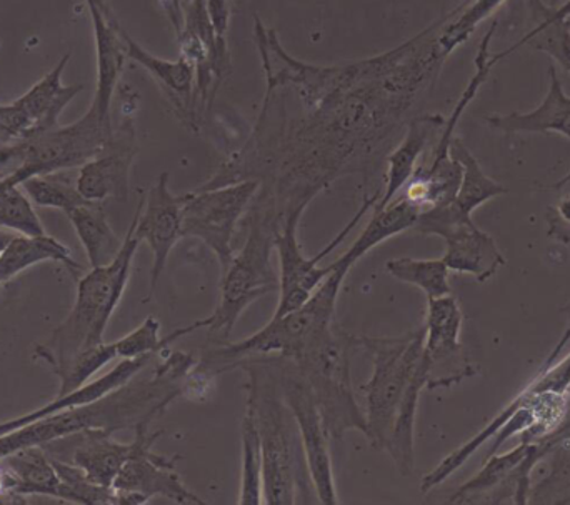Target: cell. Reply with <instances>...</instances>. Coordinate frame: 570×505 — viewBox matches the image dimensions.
<instances>
[{"label": "cell", "mask_w": 570, "mask_h": 505, "mask_svg": "<svg viewBox=\"0 0 570 505\" xmlns=\"http://www.w3.org/2000/svg\"><path fill=\"white\" fill-rule=\"evenodd\" d=\"M256 42L267 82L294 89L304 113L288 120L264 103L246 146L203 189L257 180L254 202L283 220L295 210L305 212L342 176H368L387 152L405 110L445 60L429 27L392 52L347 66L294 59L261 20Z\"/></svg>", "instance_id": "6da1fadb"}, {"label": "cell", "mask_w": 570, "mask_h": 505, "mask_svg": "<svg viewBox=\"0 0 570 505\" xmlns=\"http://www.w3.org/2000/svg\"><path fill=\"white\" fill-rule=\"evenodd\" d=\"M180 380L173 374L154 369L153 376L136 379L114 390L109 396L77 409L63 410L27 424L20 429L0 436V459L27 449L72 436L86 429H102L116 434L150 426L156 417L180 397Z\"/></svg>", "instance_id": "7a4b0ae2"}, {"label": "cell", "mask_w": 570, "mask_h": 505, "mask_svg": "<svg viewBox=\"0 0 570 505\" xmlns=\"http://www.w3.org/2000/svg\"><path fill=\"white\" fill-rule=\"evenodd\" d=\"M237 369L246 370L247 399L256 409L257 426L263 449V504H302L308 496V481H302L307 467H298L301 447L295 420L281 390L279 373L271 356H256L243 360ZM312 486V484H311Z\"/></svg>", "instance_id": "3957f363"}, {"label": "cell", "mask_w": 570, "mask_h": 505, "mask_svg": "<svg viewBox=\"0 0 570 505\" xmlns=\"http://www.w3.org/2000/svg\"><path fill=\"white\" fill-rule=\"evenodd\" d=\"M283 226L284 220L276 214L250 204L247 210L249 234L243 250L234 256L233 263L223 273L220 300L216 310L206 319L174 330L166 337L167 343H176L180 337L200 329L209 330L210 337L217 343H226L247 307L276 290L279 293V269L274 267L273 259L276 237Z\"/></svg>", "instance_id": "277c9868"}, {"label": "cell", "mask_w": 570, "mask_h": 505, "mask_svg": "<svg viewBox=\"0 0 570 505\" xmlns=\"http://www.w3.org/2000/svg\"><path fill=\"white\" fill-rule=\"evenodd\" d=\"M136 219L127 230L122 249L112 263L94 267L77 280V297L69 316L56 327L46 344L36 347V354L49 364L53 374L76 359L79 354L104 343L110 317L116 313L129 284L132 260L139 249Z\"/></svg>", "instance_id": "5b68a950"}, {"label": "cell", "mask_w": 570, "mask_h": 505, "mask_svg": "<svg viewBox=\"0 0 570 505\" xmlns=\"http://www.w3.org/2000/svg\"><path fill=\"white\" fill-rule=\"evenodd\" d=\"M332 264L334 270L331 276L301 309L273 317L267 326L247 339L209 350L199 359L197 367L210 376H216L226 370L237 369V366L249 357L279 356L284 359H295L318 329L335 323V307L345 277L352 267L347 266L342 257Z\"/></svg>", "instance_id": "8992f818"}, {"label": "cell", "mask_w": 570, "mask_h": 505, "mask_svg": "<svg viewBox=\"0 0 570 505\" xmlns=\"http://www.w3.org/2000/svg\"><path fill=\"white\" fill-rule=\"evenodd\" d=\"M352 349L354 336L332 323L318 329L301 354L292 359L314 394L331 440H341L351 430L364 436L367 433L365 414L352 389Z\"/></svg>", "instance_id": "52a82bcc"}, {"label": "cell", "mask_w": 570, "mask_h": 505, "mask_svg": "<svg viewBox=\"0 0 570 505\" xmlns=\"http://www.w3.org/2000/svg\"><path fill=\"white\" fill-rule=\"evenodd\" d=\"M425 329L395 337L354 336V349L372 363V376L361 387L365 396L368 443L385 450L402 397L417 370L424 350Z\"/></svg>", "instance_id": "ba28073f"}, {"label": "cell", "mask_w": 570, "mask_h": 505, "mask_svg": "<svg viewBox=\"0 0 570 505\" xmlns=\"http://www.w3.org/2000/svg\"><path fill=\"white\" fill-rule=\"evenodd\" d=\"M112 133L110 116L90 103L89 110L77 122L59 123L32 139L19 140L22 167L13 176L0 180V187H17L33 176L79 169L106 147Z\"/></svg>", "instance_id": "9c48e42d"}, {"label": "cell", "mask_w": 570, "mask_h": 505, "mask_svg": "<svg viewBox=\"0 0 570 505\" xmlns=\"http://www.w3.org/2000/svg\"><path fill=\"white\" fill-rule=\"evenodd\" d=\"M259 190L257 180H243L184 196L183 236L203 240L219 260L220 270L233 263V239Z\"/></svg>", "instance_id": "30bf717a"}, {"label": "cell", "mask_w": 570, "mask_h": 505, "mask_svg": "<svg viewBox=\"0 0 570 505\" xmlns=\"http://www.w3.org/2000/svg\"><path fill=\"white\" fill-rule=\"evenodd\" d=\"M377 200L379 194L371 197L365 196L364 202L358 207L354 217L348 220L347 226L321 253L312 257L302 253L301 242H298V224H301L304 212L295 210L285 217L283 229L276 237V254L279 259V303H277V309L273 317L301 309L314 296L315 290L334 270V264L322 267L321 260L344 242L345 237L361 222L364 214L372 209Z\"/></svg>", "instance_id": "8fae6325"}, {"label": "cell", "mask_w": 570, "mask_h": 505, "mask_svg": "<svg viewBox=\"0 0 570 505\" xmlns=\"http://www.w3.org/2000/svg\"><path fill=\"white\" fill-rule=\"evenodd\" d=\"M279 373L281 390L301 439L302 456L307 467L308 479L314 487L318 504L337 505L334 469L328 453V434L322 420L321 410L315 403L311 387L295 369L294 363L284 357L271 356Z\"/></svg>", "instance_id": "7c38bea8"}, {"label": "cell", "mask_w": 570, "mask_h": 505, "mask_svg": "<svg viewBox=\"0 0 570 505\" xmlns=\"http://www.w3.org/2000/svg\"><path fill=\"white\" fill-rule=\"evenodd\" d=\"M414 229L425 236L442 237L445 242L442 259L449 270L474 276L478 283L491 279L508 263L494 237L479 229L472 217L459 212L452 202L424 210Z\"/></svg>", "instance_id": "4fadbf2b"}, {"label": "cell", "mask_w": 570, "mask_h": 505, "mask_svg": "<svg viewBox=\"0 0 570 505\" xmlns=\"http://www.w3.org/2000/svg\"><path fill=\"white\" fill-rule=\"evenodd\" d=\"M132 456L114 481L119 505H142L154 497H166L176 504L204 505L206 501L194 494L177 474L179 457L160 456L153 447L163 436V430L149 433V426L137 427Z\"/></svg>", "instance_id": "5bb4252c"}, {"label": "cell", "mask_w": 570, "mask_h": 505, "mask_svg": "<svg viewBox=\"0 0 570 505\" xmlns=\"http://www.w3.org/2000/svg\"><path fill=\"white\" fill-rule=\"evenodd\" d=\"M424 364L425 389H442L474 376L461 344L462 310L454 296L428 299L425 314Z\"/></svg>", "instance_id": "9a60e30c"}, {"label": "cell", "mask_w": 570, "mask_h": 505, "mask_svg": "<svg viewBox=\"0 0 570 505\" xmlns=\"http://www.w3.org/2000/svg\"><path fill=\"white\" fill-rule=\"evenodd\" d=\"M184 196H176L169 187V172H163L137 207L136 234L153 253L149 299L156 293L160 276L169 263L170 253L183 239Z\"/></svg>", "instance_id": "2e32d148"}, {"label": "cell", "mask_w": 570, "mask_h": 505, "mask_svg": "<svg viewBox=\"0 0 570 505\" xmlns=\"http://www.w3.org/2000/svg\"><path fill=\"white\" fill-rule=\"evenodd\" d=\"M136 129L132 119L122 120L119 129L102 150L89 162L79 167L77 187L83 199L104 202L107 199L127 200L130 189V169L136 159Z\"/></svg>", "instance_id": "e0dca14e"}, {"label": "cell", "mask_w": 570, "mask_h": 505, "mask_svg": "<svg viewBox=\"0 0 570 505\" xmlns=\"http://www.w3.org/2000/svg\"><path fill=\"white\" fill-rule=\"evenodd\" d=\"M112 436L107 430L86 429L46 444L42 449L56 459L69 453L70 463L80 467L92 483L112 487L134 450V443H119Z\"/></svg>", "instance_id": "ac0fdd59"}, {"label": "cell", "mask_w": 570, "mask_h": 505, "mask_svg": "<svg viewBox=\"0 0 570 505\" xmlns=\"http://www.w3.org/2000/svg\"><path fill=\"white\" fill-rule=\"evenodd\" d=\"M127 59L139 63L142 69L153 76L157 86L166 96L167 102L176 110L177 119L193 130L199 132L200 123L194 110V87H196V67L189 60L179 57L177 60L160 59L149 50L137 43L129 33L124 30Z\"/></svg>", "instance_id": "d6986e66"}, {"label": "cell", "mask_w": 570, "mask_h": 505, "mask_svg": "<svg viewBox=\"0 0 570 505\" xmlns=\"http://www.w3.org/2000/svg\"><path fill=\"white\" fill-rule=\"evenodd\" d=\"M97 52V87L92 106L110 116L112 97L126 66L127 50L120 26L106 2L89 6Z\"/></svg>", "instance_id": "ffe728a7"}, {"label": "cell", "mask_w": 570, "mask_h": 505, "mask_svg": "<svg viewBox=\"0 0 570 505\" xmlns=\"http://www.w3.org/2000/svg\"><path fill=\"white\" fill-rule=\"evenodd\" d=\"M154 357L157 356L120 360L106 376L99 377V379L92 380V383L89 380V383L83 384L82 387L73 390V393L66 394V396H56V399L50 400L49 404L39 407V409L32 410V413L0 423V436L20 429V427L27 426V424L43 419V417L53 416V414L63 413V410L77 409V407L89 406V404L109 396L110 393L120 389L129 380H132L134 377L139 376L153 363Z\"/></svg>", "instance_id": "44dd1931"}, {"label": "cell", "mask_w": 570, "mask_h": 505, "mask_svg": "<svg viewBox=\"0 0 570 505\" xmlns=\"http://www.w3.org/2000/svg\"><path fill=\"white\" fill-rule=\"evenodd\" d=\"M444 123L445 119L442 116L415 117L407 123L404 139L387 156L384 192L379 196L374 210L384 209L407 186L419 169V159L428 149L434 133L441 132Z\"/></svg>", "instance_id": "7402d4cb"}, {"label": "cell", "mask_w": 570, "mask_h": 505, "mask_svg": "<svg viewBox=\"0 0 570 505\" xmlns=\"http://www.w3.org/2000/svg\"><path fill=\"white\" fill-rule=\"evenodd\" d=\"M549 92L531 112L488 117L489 126L504 133H561L570 139V97L562 89L558 70L549 67Z\"/></svg>", "instance_id": "603a6c76"}, {"label": "cell", "mask_w": 570, "mask_h": 505, "mask_svg": "<svg viewBox=\"0 0 570 505\" xmlns=\"http://www.w3.org/2000/svg\"><path fill=\"white\" fill-rule=\"evenodd\" d=\"M524 6L529 19H531L528 32L509 49L492 53L494 63L514 53L519 47L529 46L531 49L539 50V52L548 53L566 72L570 73V29L568 20L556 17L552 6H546L542 0H524Z\"/></svg>", "instance_id": "cb8c5ba5"}, {"label": "cell", "mask_w": 570, "mask_h": 505, "mask_svg": "<svg viewBox=\"0 0 570 505\" xmlns=\"http://www.w3.org/2000/svg\"><path fill=\"white\" fill-rule=\"evenodd\" d=\"M42 263L62 264L77 280L86 274L83 267L73 259L69 247L63 246L56 237L47 234H40V236L16 234L0 256V286L9 283L23 270Z\"/></svg>", "instance_id": "d4e9b609"}, {"label": "cell", "mask_w": 570, "mask_h": 505, "mask_svg": "<svg viewBox=\"0 0 570 505\" xmlns=\"http://www.w3.org/2000/svg\"><path fill=\"white\" fill-rule=\"evenodd\" d=\"M70 52L57 62L36 86L30 87L16 100L32 122V137L59 126V117L67 103L83 89V86H63L62 73L69 62ZM30 137V139H32Z\"/></svg>", "instance_id": "484cf974"}, {"label": "cell", "mask_w": 570, "mask_h": 505, "mask_svg": "<svg viewBox=\"0 0 570 505\" xmlns=\"http://www.w3.org/2000/svg\"><path fill=\"white\" fill-rule=\"evenodd\" d=\"M419 216H421L419 207L409 202L404 196L399 197V199L395 197L384 209L374 210L361 236L342 254V257L354 267L365 254L371 253L372 249L381 246L385 240L414 229Z\"/></svg>", "instance_id": "4316f807"}, {"label": "cell", "mask_w": 570, "mask_h": 505, "mask_svg": "<svg viewBox=\"0 0 570 505\" xmlns=\"http://www.w3.org/2000/svg\"><path fill=\"white\" fill-rule=\"evenodd\" d=\"M66 214L76 229L92 269L107 266L116 259L117 254L122 249L124 240H120L110 227L102 202L89 200Z\"/></svg>", "instance_id": "83f0119b"}, {"label": "cell", "mask_w": 570, "mask_h": 505, "mask_svg": "<svg viewBox=\"0 0 570 505\" xmlns=\"http://www.w3.org/2000/svg\"><path fill=\"white\" fill-rule=\"evenodd\" d=\"M424 364H419L404 397H402L401 406L395 414L394 424H392L391 436H389L385 450L391 454L392 461L397 466L402 476H411L414 471V433L415 420H417L419 399H421L422 390L425 389Z\"/></svg>", "instance_id": "f1b7e54d"}, {"label": "cell", "mask_w": 570, "mask_h": 505, "mask_svg": "<svg viewBox=\"0 0 570 505\" xmlns=\"http://www.w3.org/2000/svg\"><path fill=\"white\" fill-rule=\"evenodd\" d=\"M451 156L459 160V164L462 166L461 186H459L458 194H455L454 200H452V206L459 212L472 217V212L475 209L484 206L489 200L509 192L508 187L495 182L494 179H491L482 170L479 160L472 156L471 150L458 137L452 139Z\"/></svg>", "instance_id": "f546056e"}, {"label": "cell", "mask_w": 570, "mask_h": 505, "mask_svg": "<svg viewBox=\"0 0 570 505\" xmlns=\"http://www.w3.org/2000/svg\"><path fill=\"white\" fill-rule=\"evenodd\" d=\"M22 484L23 496H49L62 499V484L50 461L40 446L17 450L2 457Z\"/></svg>", "instance_id": "4dcf8cb0"}, {"label": "cell", "mask_w": 570, "mask_h": 505, "mask_svg": "<svg viewBox=\"0 0 570 505\" xmlns=\"http://www.w3.org/2000/svg\"><path fill=\"white\" fill-rule=\"evenodd\" d=\"M243 440V464H240V505L263 504V449H261L259 426L256 409L247 399L246 413L240 427Z\"/></svg>", "instance_id": "1f68e13d"}, {"label": "cell", "mask_w": 570, "mask_h": 505, "mask_svg": "<svg viewBox=\"0 0 570 505\" xmlns=\"http://www.w3.org/2000/svg\"><path fill=\"white\" fill-rule=\"evenodd\" d=\"M534 443H522L521 446L509 450V453L501 454V456L492 454V456L488 457V463L484 464V467L452 494L449 503H468L471 497L489 493V491L504 484L505 481L514 479L515 471L524 464V461L528 459L529 454L534 450Z\"/></svg>", "instance_id": "d6a6232c"}, {"label": "cell", "mask_w": 570, "mask_h": 505, "mask_svg": "<svg viewBox=\"0 0 570 505\" xmlns=\"http://www.w3.org/2000/svg\"><path fill=\"white\" fill-rule=\"evenodd\" d=\"M385 270L399 283L421 289L428 299H439L452 294L451 284H449L451 270L444 259L397 257V259L387 260Z\"/></svg>", "instance_id": "836d02e7"}, {"label": "cell", "mask_w": 570, "mask_h": 505, "mask_svg": "<svg viewBox=\"0 0 570 505\" xmlns=\"http://www.w3.org/2000/svg\"><path fill=\"white\" fill-rule=\"evenodd\" d=\"M505 0H472L442 19L438 33V46L445 57L468 42L472 33L492 16Z\"/></svg>", "instance_id": "e575fe53"}, {"label": "cell", "mask_w": 570, "mask_h": 505, "mask_svg": "<svg viewBox=\"0 0 570 505\" xmlns=\"http://www.w3.org/2000/svg\"><path fill=\"white\" fill-rule=\"evenodd\" d=\"M20 187L36 206L59 209L63 212L89 202L79 192L77 176H70L67 170L30 177L23 180Z\"/></svg>", "instance_id": "d590c367"}, {"label": "cell", "mask_w": 570, "mask_h": 505, "mask_svg": "<svg viewBox=\"0 0 570 505\" xmlns=\"http://www.w3.org/2000/svg\"><path fill=\"white\" fill-rule=\"evenodd\" d=\"M50 461H52L53 467L59 474L60 484H62V499L60 501L83 505L119 504L114 487H104L92 483L76 464L56 459V457H50Z\"/></svg>", "instance_id": "8d00e7d4"}, {"label": "cell", "mask_w": 570, "mask_h": 505, "mask_svg": "<svg viewBox=\"0 0 570 505\" xmlns=\"http://www.w3.org/2000/svg\"><path fill=\"white\" fill-rule=\"evenodd\" d=\"M0 229L22 236L46 234L39 216L22 187H0Z\"/></svg>", "instance_id": "74e56055"}, {"label": "cell", "mask_w": 570, "mask_h": 505, "mask_svg": "<svg viewBox=\"0 0 570 505\" xmlns=\"http://www.w3.org/2000/svg\"><path fill=\"white\" fill-rule=\"evenodd\" d=\"M117 359L116 344L102 343L70 360L63 369L56 374L59 377L57 397L66 396L89 383L100 369Z\"/></svg>", "instance_id": "f35d334b"}, {"label": "cell", "mask_w": 570, "mask_h": 505, "mask_svg": "<svg viewBox=\"0 0 570 505\" xmlns=\"http://www.w3.org/2000/svg\"><path fill=\"white\" fill-rule=\"evenodd\" d=\"M114 344L119 359L160 356L170 347L166 339H160V323L154 316L147 317L132 333L114 340Z\"/></svg>", "instance_id": "ab89813d"}, {"label": "cell", "mask_w": 570, "mask_h": 505, "mask_svg": "<svg viewBox=\"0 0 570 505\" xmlns=\"http://www.w3.org/2000/svg\"><path fill=\"white\" fill-rule=\"evenodd\" d=\"M210 20L220 40H227L230 26V0H207Z\"/></svg>", "instance_id": "60d3db41"}, {"label": "cell", "mask_w": 570, "mask_h": 505, "mask_svg": "<svg viewBox=\"0 0 570 505\" xmlns=\"http://www.w3.org/2000/svg\"><path fill=\"white\" fill-rule=\"evenodd\" d=\"M546 226H548V236L551 239L570 246V222L559 216L556 207H549L548 212H546Z\"/></svg>", "instance_id": "b9f144b4"}, {"label": "cell", "mask_w": 570, "mask_h": 505, "mask_svg": "<svg viewBox=\"0 0 570 505\" xmlns=\"http://www.w3.org/2000/svg\"><path fill=\"white\" fill-rule=\"evenodd\" d=\"M566 440H570V414H568L564 423H562L554 433L549 434L548 437H544V439L539 440V443L535 444L539 446V453L544 457L546 453L554 449L559 444L566 443Z\"/></svg>", "instance_id": "7bdbcfd3"}, {"label": "cell", "mask_w": 570, "mask_h": 505, "mask_svg": "<svg viewBox=\"0 0 570 505\" xmlns=\"http://www.w3.org/2000/svg\"><path fill=\"white\" fill-rule=\"evenodd\" d=\"M157 2H159V6L163 7L167 20H169L170 26H173V29L176 30L177 36H179L184 26L183 0H157Z\"/></svg>", "instance_id": "ee69618b"}, {"label": "cell", "mask_w": 570, "mask_h": 505, "mask_svg": "<svg viewBox=\"0 0 570 505\" xmlns=\"http://www.w3.org/2000/svg\"><path fill=\"white\" fill-rule=\"evenodd\" d=\"M570 343V324L568 329L564 330V334H562L561 339H559V343L556 344L554 349H552V353L549 354L548 359H546L544 366H542V370L549 369V367L554 366L556 363L559 360V356H561L562 350L566 349V346Z\"/></svg>", "instance_id": "f6af8a7d"}, {"label": "cell", "mask_w": 570, "mask_h": 505, "mask_svg": "<svg viewBox=\"0 0 570 505\" xmlns=\"http://www.w3.org/2000/svg\"><path fill=\"white\" fill-rule=\"evenodd\" d=\"M556 209H558L559 216H561L562 219L570 222V196L564 197Z\"/></svg>", "instance_id": "bcb514c9"}, {"label": "cell", "mask_w": 570, "mask_h": 505, "mask_svg": "<svg viewBox=\"0 0 570 505\" xmlns=\"http://www.w3.org/2000/svg\"><path fill=\"white\" fill-rule=\"evenodd\" d=\"M552 10H554V16L559 17V19L568 20V17H570V0H566L562 6L552 7Z\"/></svg>", "instance_id": "7dc6e473"}, {"label": "cell", "mask_w": 570, "mask_h": 505, "mask_svg": "<svg viewBox=\"0 0 570 505\" xmlns=\"http://www.w3.org/2000/svg\"><path fill=\"white\" fill-rule=\"evenodd\" d=\"M13 237H16V234L10 232V230L0 229V256H2L3 250H6V247L9 246Z\"/></svg>", "instance_id": "c3c4849f"}, {"label": "cell", "mask_w": 570, "mask_h": 505, "mask_svg": "<svg viewBox=\"0 0 570 505\" xmlns=\"http://www.w3.org/2000/svg\"><path fill=\"white\" fill-rule=\"evenodd\" d=\"M570 186V170L568 174H566L564 177H562L561 180H559L558 184H556V189H562V187Z\"/></svg>", "instance_id": "681fc988"}, {"label": "cell", "mask_w": 570, "mask_h": 505, "mask_svg": "<svg viewBox=\"0 0 570 505\" xmlns=\"http://www.w3.org/2000/svg\"><path fill=\"white\" fill-rule=\"evenodd\" d=\"M87 6H96V3H104V0H86Z\"/></svg>", "instance_id": "f907efd6"}, {"label": "cell", "mask_w": 570, "mask_h": 505, "mask_svg": "<svg viewBox=\"0 0 570 505\" xmlns=\"http://www.w3.org/2000/svg\"><path fill=\"white\" fill-rule=\"evenodd\" d=\"M551 6H552V7L558 6V0H551Z\"/></svg>", "instance_id": "816d5d0a"}, {"label": "cell", "mask_w": 570, "mask_h": 505, "mask_svg": "<svg viewBox=\"0 0 570 505\" xmlns=\"http://www.w3.org/2000/svg\"><path fill=\"white\" fill-rule=\"evenodd\" d=\"M568 26H569V29H570V17H568Z\"/></svg>", "instance_id": "f5cc1de1"}]
</instances>
